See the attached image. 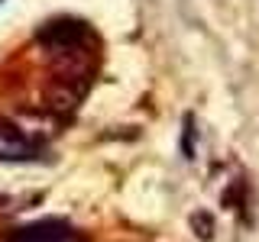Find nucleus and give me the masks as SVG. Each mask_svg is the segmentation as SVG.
<instances>
[{
    "label": "nucleus",
    "instance_id": "nucleus-1",
    "mask_svg": "<svg viewBox=\"0 0 259 242\" xmlns=\"http://www.w3.org/2000/svg\"><path fill=\"white\" fill-rule=\"evenodd\" d=\"M7 242H81L78 229L65 220H39L29 226H20L13 229Z\"/></svg>",
    "mask_w": 259,
    "mask_h": 242
},
{
    "label": "nucleus",
    "instance_id": "nucleus-2",
    "mask_svg": "<svg viewBox=\"0 0 259 242\" xmlns=\"http://www.w3.org/2000/svg\"><path fill=\"white\" fill-rule=\"evenodd\" d=\"M36 142L29 136H23L20 129L13 126H0V158L4 161H26L36 155Z\"/></svg>",
    "mask_w": 259,
    "mask_h": 242
}]
</instances>
